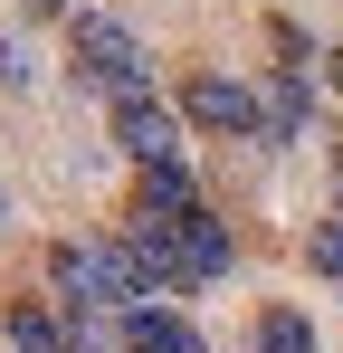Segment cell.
Masks as SVG:
<instances>
[{
  "mask_svg": "<svg viewBox=\"0 0 343 353\" xmlns=\"http://www.w3.org/2000/svg\"><path fill=\"white\" fill-rule=\"evenodd\" d=\"M76 67L105 86L114 105H124V96H143V48H134V29H124V19H76Z\"/></svg>",
  "mask_w": 343,
  "mask_h": 353,
  "instance_id": "cell-1",
  "label": "cell"
},
{
  "mask_svg": "<svg viewBox=\"0 0 343 353\" xmlns=\"http://www.w3.org/2000/svg\"><path fill=\"white\" fill-rule=\"evenodd\" d=\"M114 143L134 153V172H153V163H181V153H172V115L153 105V96H124V105H114Z\"/></svg>",
  "mask_w": 343,
  "mask_h": 353,
  "instance_id": "cell-2",
  "label": "cell"
},
{
  "mask_svg": "<svg viewBox=\"0 0 343 353\" xmlns=\"http://www.w3.org/2000/svg\"><path fill=\"white\" fill-rule=\"evenodd\" d=\"M191 124H210V134H258V96L238 86V77H191Z\"/></svg>",
  "mask_w": 343,
  "mask_h": 353,
  "instance_id": "cell-3",
  "label": "cell"
},
{
  "mask_svg": "<svg viewBox=\"0 0 343 353\" xmlns=\"http://www.w3.org/2000/svg\"><path fill=\"white\" fill-rule=\"evenodd\" d=\"M172 248H181V287H191V277H220L229 258H238V248H229V230L210 220V210H191V220H172Z\"/></svg>",
  "mask_w": 343,
  "mask_h": 353,
  "instance_id": "cell-4",
  "label": "cell"
},
{
  "mask_svg": "<svg viewBox=\"0 0 343 353\" xmlns=\"http://www.w3.org/2000/svg\"><path fill=\"white\" fill-rule=\"evenodd\" d=\"M124 353H210L172 305H124Z\"/></svg>",
  "mask_w": 343,
  "mask_h": 353,
  "instance_id": "cell-5",
  "label": "cell"
},
{
  "mask_svg": "<svg viewBox=\"0 0 343 353\" xmlns=\"http://www.w3.org/2000/svg\"><path fill=\"white\" fill-rule=\"evenodd\" d=\"M305 105H315V96H305V67H277V86L258 96V134L295 143V134H305Z\"/></svg>",
  "mask_w": 343,
  "mask_h": 353,
  "instance_id": "cell-6",
  "label": "cell"
},
{
  "mask_svg": "<svg viewBox=\"0 0 343 353\" xmlns=\"http://www.w3.org/2000/svg\"><path fill=\"white\" fill-rule=\"evenodd\" d=\"M134 210H143V220H191V210H200V191H191V172H181V163H153Z\"/></svg>",
  "mask_w": 343,
  "mask_h": 353,
  "instance_id": "cell-7",
  "label": "cell"
},
{
  "mask_svg": "<svg viewBox=\"0 0 343 353\" xmlns=\"http://www.w3.org/2000/svg\"><path fill=\"white\" fill-rule=\"evenodd\" d=\"M10 344H19V353H67V315H48V305H10Z\"/></svg>",
  "mask_w": 343,
  "mask_h": 353,
  "instance_id": "cell-8",
  "label": "cell"
},
{
  "mask_svg": "<svg viewBox=\"0 0 343 353\" xmlns=\"http://www.w3.org/2000/svg\"><path fill=\"white\" fill-rule=\"evenodd\" d=\"M258 353H315V325H305L295 305H267V315H258Z\"/></svg>",
  "mask_w": 343,
  "mask_h": 353,
  "instance_id": "cell-9",
  "label": "cell"
},
{
  "mask_svg": "<svg viewBox=\"0 0 343 353\" xmlns=\"http://www.w3.org/2000/svg\"><path fill=\"white\" fill-rule=\"evenodd\" d=\"M305 268L343 277V220H315V239H305Z\"/></svg>",
  "mask_w": 343,
  "mask_h": 353,
  "instance_id": "cell-10",
  "label": "cell"
},
{
  "mask_svg": "<svg viewBox=\"0 0 343 353\" xmlns=\"http://www.w3.org/2000/svg\"><path fill=\"white\" fill-rule=\"evenodd\" d=\"M0 86H29V48L19 39H0Z\"/></svg>",
  "mask_w": 343,
  "mask_h": 353,
  "instance_id": "cell-11",
  "label": "cell"
},
{
  "mask_svg": "<svg viewBox=\"0 0 343 353\" xmlns=\"http://www.w3.org/2000/svg\"><path fill=\"white\" fill-rule=\"evenodd\" d=\"M324 77H334V96H343V48H324Z\"/></svg>",
  "mask_w": 343,
  "mask_h": 353,
  "instance_id": "cell-12",
  "label": "cell"
},
{
  "mask_svg": "<svg viewBox=\"0 0 343 353\" xmlns=\"http://www.w3.org/2000/svg\"><path fill=\"white\" fill-rule=\"evenodd\" d=\"M29 10H67V0H29Z\"/></svg>",
  "mask_w": 343,
  "mask_h": 353,
  "instance_id": "cell-13",
  "label": "cell"
}]
</instances>
